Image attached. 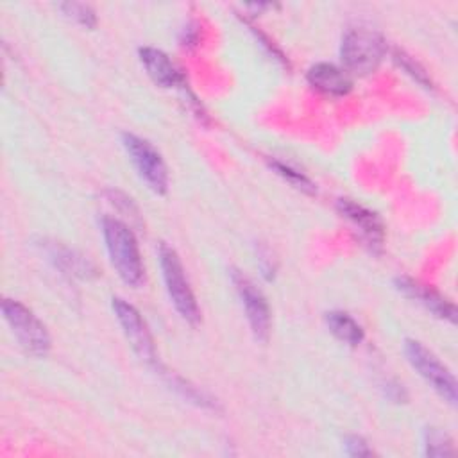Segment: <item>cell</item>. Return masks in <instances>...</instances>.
Returning <instances> with one entry per match:
<instances>
[{"instance_id": "obj_7", "label": "cell", "mask_w": 458, "mask_h": 458, "mask_svg": "<svg viewBox=\"0 0 458 458\" xmlns=\"http://www.w3.org/2000/svg\"><path fill=\"white\" fill-rule=\"evenodd\" d=\"M234 288L242 299V304L245 308V315L249 320V326L254 333V336L261 342L268 338L270 333V310L267 304V299L258 290V286L242 272L233 270L231 274Z\"/></svg>"}, {"instance_id": "obj_14", "label": "cell", "mask_w": 458, "mask_h": 458, "mask_svg": "<svg viewBox=\"0 0 458 458\" xmlns=\"http://www.w3.org/2000/svg\"><path fill=\"white\" fill-rule=\"evenodd\" d=\"M45 249H47V254L50 256V259L66 274L86 276L88 270H91L88 261H84L81 256H75L70 249H66L59 243H48V245H45Z\"/></svg>"}, {"instance_id": "obj_2", "label": "cell", "mask_w": 458, "mask_h": 458, "mask_svg": "<svg viewBox=\"0 0 458 458\" xmlns=\"http://www.w3.org/2000/svg\"><path fill=\"white\" fill-rule=\"evenodd\" d=\"M386 52L385 39L367 29H351L340 47V55L345 64V72L367 75L374 72Z\"/></svg>"}, {"instance_id": "obj_6", "label": "cell", "mask_w": 458, "mask_h": 458, "mask_svg": "<svg viewBox=\"0 0 458 458\" xmlns=\"http://www.w3.org/2000/svg\"><path fill=\"white\" fill-rule=\"evenodd\" d=\"M404 352L411 367L424 377V381L431 385V388L437 390L447 403L454 404L456 381H454V376L449 372V369L444 367L442 361L417 340H406Z\"/></svg>"}, {"instance_id": "obj_19", "label": "cell", "mask_w": 458, "mask_h": 458, "mask_svg": "<svg viewBox=\"0 0 458 458\" xmlns=\"http://www.w3.org/2000/svg\"><path fill=\"white\" fill-rule=\"evenodd\" d=\"M345 451L351 456H369V454H372V449L369 447V444L361 437H356V435L345 438Z\"/></svg>"}, {"instance_id": "obj_5", "label": "cell", "mask_w": 458, "mask_h": 458, "mask_svg": "<svg viewBox=\"0 0 458 458\" xmlns=\"http://www.w3.org/2000/svg\"><path fill=\"white\" fill-rule=\"evenodd\" d=\"M122 143L129 159L148 188L156 193H165L168 188V172L161 154L147 140L129 132L122 134Z\"/></svg>"}, {"instance_id": "obj_10", "label": "cell", "mask_w": 458, "mask_h": 458, "mask_svg": "<svg viewBox=\"0 0 458 458\" xmlns=\"http://www.w3.org/2000/svg\"><path fill=\"white\" fill-rule=\"evenodd\" d=\"M338 211L347 218L351 220V224L354 227L360 229V234L370 243V245H379L383 242V224L381 220L377 218L376 213L369 211L367 208L349 200V199H340L338 200Z\"/></svg>"}, {"instance_id": "obj_3", "label": "cell", "mask_w": 458, "mask_h": 458, "mask_svg": "<svg viewBox=\"0 0 458 458\" xmlns=\"http://www.w3.org/2000/svg\"><path fill=\"white\" fill-rule=\"evenodd\" d=\"M159 263L163 270V279L166 284L168 297L175 308V311L190 324H197L200 320V310L195 301V295L190 288V283L184 276L182 263L174 249L161 243L159 247Z\"/></svg>"}, {"instance_id": "obj_8", "label": "cell", "mask_w": 458, "mask_h": 458, "mask_svg": "<svg viewBox=\"0 0 458 458\" xmlns=\"http://www.w3.org/2000/svg\"><path fill=\"white\" fill-rule=\"evenodd\" d=\"M113 311H114L129 344L138 352V356H141L148 363H154L156 361L154 340H152V335H150L145 320L141 318L140 311L118 297L113 299Z\"/></svg>"}, {"instance_id": "obj_4", "label": "cell", "mask_w": 458, "mask_h": 458, "mask_svg": "<svg viewBox=\"0 0 458 458\" xmlns=\"http://www.w3.org/2000/svg\"><path fill=\"white\" fill-rule=\"evenodd\" d=\"M2 313L20 345L34 356H45L50 349V336L43 322L21 302L4 299Z\"/></svg>"}, {"instance_id": "obj_18", "label": "cell", "mask_w": 458, "mask_h": 458, "mask_svg": "<svg viewBox=\"0 0 458 458\" xmlns=\"http://www.w3.org/2000/svg\"><path fill=\"white\" fill-rule=\"evenodd\" d=\"M270 166H272L283 179H286L290 184H293L295 188H299V190H302V191H308V193H313V191H315L313 182H311L306 175H302L301 172H297V170H293V168H290V166H286V165H283V163H277V161H270Z\"/></svg>"}, {"instance_id": "obj_9", "label": "cell", "mask_w": 458, "mask_h": 458, "mask_svg": "<svg viewBox=\"0 0 458 458\" xmlns=\"http://www.w3.org/2000/svg\"><path fill=\"white\" fill-rule=\"evenodd\" d=\"M140 59L156 84L163 88H175L184 82L179 68L170 61L165 52L152 47H143L140 48Z\"/></svg>"}, {"instance_id": "obj_16", "label": "cell", "mask_w": 458, "mask_h": 458, "mask_svg": "<svg viewBox=\"0 0 458 458\" xmlns=\"http://www.w3.org/2000/svg\"><path fill=\"white\" fill-rule=\"evenodd\" d=\"M59 9L72 20H75L77 23L84 25V27H95L97 23V16L95 11L86 5V4H79V2H66V4H59Z\"/></svg>"}, {"instance_id": "obj_15", "label": "cell", "mask_w": 458, "mask_h": 458, "mask_svg": "<svg viewBox=\"0 0 458 458\" xmlns=\"http://www.w3.org/2000/svg\"><path fill=\"white\" fill-rule=\"evenodd\" d=\"M394 61H395L411 79H415L419 84H422L424 88H431V81H429L428 73L424 72V68H422L415 59H411L408 54H404L403 50H395V52H394Z\"/></svg>"}, {"instance_id": "obj_17", "label": "cell", "mask_w": 458, "mask_h": 458, "mask_svg": "<svg viewBox=\"0 0 458 458\" xmlns=\"http://www.w3.org/2000/svg\"><path fill=\"white\" fill-rule=\"evenodd\" d=\"M426 453L429 456H447L453 454V442L449 437L435 428L428 429L426 433Z\"/></svg>"}, {"instance_id": "obj_1", "label": "cell", "mask_w": 458, "mask_h": 458, "mask_svg": "<svg viewBox=\"0 0 458 458\" xmlns=\"http://www.w3.org/2000/svg\"><path fill=\"white\" fill-rule=\"evenodd\" d=\"M102 233L111 265L114 267L122 281L134 288L140 286L143 281V263L132 231L122 220L104 216Z\"/></svg>"}, {"instance_id": "obj_12", "label": "cell", "mask_w": 458, "mask_h": 458, "mask_svg": "<svg viewBox=\"0 0 458 458\" xmlns=\"http://www.w3.org/2000/svg\"><path fill=\"white\" fill-rule=\"evenodd\" d=\"M395 284L397 288L408 295L410 299H415L419 302H422L431 313H435L437 317L440 318H445L449 322H454L456 318V310L451 302H447L444 297H440L437 292L429 290V288H424L420 284H417L415 281L408 279V277H399L395 279Z\"/></svg>"}, {"instance_id": "obj_11", "label": "cell", "mask_w": 458, "mask_h": 458, "mask_svg": "<svg viewBox=\"0 0 458 458\" xmlns=\"http://www.w3.org/2000/svg\"><path fill=\"white\" fill-rule=\"evenodd\" d=\"M308 81L318 91L326 95H335V97L345 95L352 86L349 72L331 63H318L311 66L308 72Z\"/></svg>"}, {"instance_id": "obj_13", "label": "cell", "mask_w": 458, "mask_h": 458, "mask_svg": "<svg viewBox=\"0 0 458 458\" xmlns=\"http://www.w3.org/2000/svg\"><path fill=\"white\" fill-rule=\"evenodd\" d=\"M326 324L329 331L347 345H358L363 340L361 326L344 311H329L326 313Z\"/></svg>"}]
</instances>
